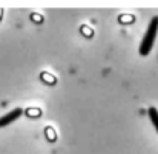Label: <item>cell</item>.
<instances>
[{"mask_svg": "<svg viewBox=\"0 0 158 154\" xmlns=\"http://www.w3.org/2000/svg\"><path fill=\"white\" fill-rule=\"evenodd\" d=\"M158 33V17H154L146 29V34L143 36V40H141V45H140V54L141 55H148L152 46H154V42H155V37H157Z\"/></svg>", "mask_w": 158, "mask_h": 154, "instance_id": "obj_1", "label": "cell"}, {"mask_svg": "<svg viewBox=\"0 0 158 154\" xmlns=\"http://www.w3.org/2000/svg\"><path fill=\"white\" fill-rule=\"evenodd\" d=\"M22 108H15V109H12V111H9L8 114H3V117H0V128H3V126H8L9 123H12L15 119H19L20 116H22Z\"/></svg>", "mask_w": 158, "mask_h": 154, "instance_id": "obj_2", "label": "cell"}, {"mask_svg": "<svg viewBox=\"0 0 158 154\" xmlns=\"http://www.w3.org/2000/svg\"><path fill=\"white\" fill-rule=\"evenodd\" d=\"M148 114H149L151 122H152V125L155 126V130H157V133H158V109L152 106V108H149V109H148Z\"/></svg>", "mask_w": 158, "mask_h": 154, "instance_id": "obj_3", "label": "cell"}]
</instances>
